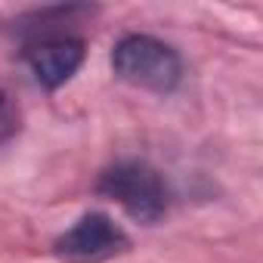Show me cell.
Listing matches in <instances>:
<instances>
[{
	"instance_id": "6da1fadb",
	"label": "cell",
	"mask_w": 263,
	"mask_h": 263,
	"mask_svg": "<svg viewBox=\"0 0 263 263\" xmlns=\"http://www.w3.org/2000/svg\"><path fill=\"white\" fill-rule=\"evenodd\" d=\"M96 192L102 198L121 204L127 217H134L143 226L161 223L174 201L164 174L140 158H121V161L108 164L96 180Z\"/></svg>"
},
{
	"instance_id": "277c9868",
	"label": "cell",
	"mask_w": 263,
	"mask_h": 263,
	"mask_svg": "<svg viewBox=\"0 0 263 263\" xmlns=\"http://www.w3.org/2000/svg\"><path fill=\"white\" fill-rule=\"evenodd\" d=\"M28 71L44 90H59L65 87L84 65L87 59V44L74 34H44L41 41L28 44L22 53Z\"/></svg>"
},
{
	"instance_id": "7a4b0ae2",
	"label": "cell",
	"mask_w": 263,
	"mask_h": 263,
	"mask_svg": "<svg viewBox=\"0 0 263 263\" xmlns=\"http://www.w3.org/2000/svg\"><path fill=\"white\" fill-rule=\"evenodd\" d=\"M108 62H111V71L118 81L137 87V90L167 96L183 84V56L177 53L174 44H167L155 34L130 31V34L118 37Z\"/></svg>"
},
{
	"instance_id": "5b68a950",
	"label": "cell",
	"mask_w": 263,
	"mask_h": 263,
	"mask_svg": "<svg viewBox=\"0 0 263 263\" xmlns=\"http://www.w3.org/2000/svg\"><path fill=\"white\" fill-rule=\"evenodd\" d=\"M22 130V108L16 102V96L0 87V149H7Z\"/></svg>"
},
{
	"instance_id": "3957f363",
	"label": "cell",
	"mask_w": 263,
	"mask_h": 263,
	"mask_svg": "<svg viewBox=\"0 0 263 263\" xmlns=\"http://www.w3.org/2000/svg\"><path fill=\"white\" fill-rule=\"evenodd\" d=\"M127 251H130V235L105 211L81 214L53 241V254L62 263H105Z\"/></svg>"
}]
</instances>
